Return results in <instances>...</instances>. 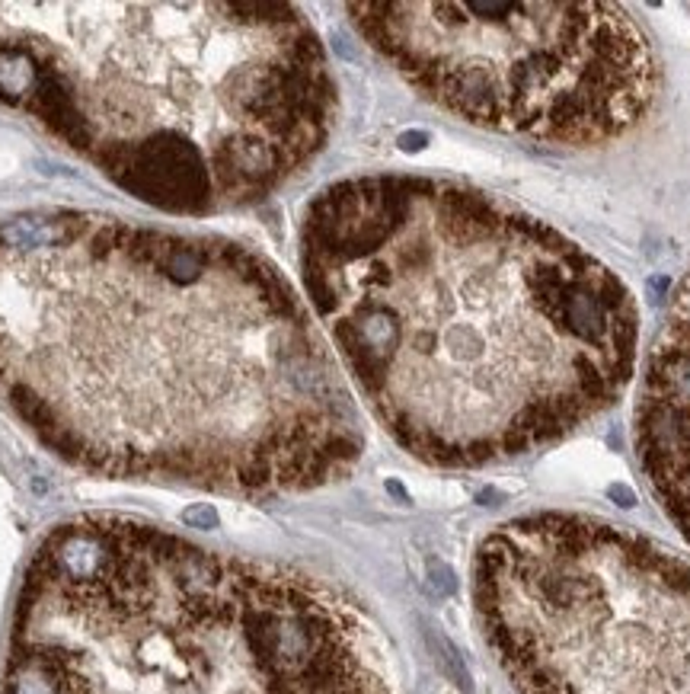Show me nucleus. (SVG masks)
Here are the masks:
<instances>
[{
	"instance_id": "nucleus-1",
	"label": "nucleus",
	"mask_w": 690,
	"mask_h": 694,
	"mask_svg": "<svg viewBox=\"0 0 690 694\" xmlns=\"http://www.w3.org/2000/svg\"><path fill=\"white\" fill-rule=\"evenodd\" d=\"M0 404L112 481L281 496L364 451L339 359L275 263L84 208L0 222Z\"/></svg>"
},
{
	"instance_id": "nucleus-4",
	"label": "nucleus",
	"mask_w": 690,
	"mask_h": 694,
	"mask_svg": "<svg viewBox=\"0 0 690 694\" xmlns=\"http://www.w3.org/2000/svg\"><path fill=\"white\" fill-rule=\"evenodd\" d=\"M4 694H396L362 611L291 566L119 515L58 525L26 566Z\"/></svg>"
},
{
	"instance_id": "nucleus-6",
	"label": "nucleus",
	"mask_w": 690,
	"mask_h": 694,
	"mask_svg": "<svg viewBox=\"0 0 690 694\" xmlns=\"http://www.w3.org/2000/svg\"><path fill=\"white\" fill-rule=\"evenodd\" d=\"M374 52L425 99L495 131L601 145L655 90L645 36L614 4H349Z\"/></svg>"
},
{
	"instance_id": "nucleus-2",
	"label": "nucleus",
	"mask_w": 690,
	"mask_h": 694,
	"mask_svg": "<svg viewBox=\"0 0 690 694\" xmlns=\"http://www.w3.org/2000/svg\"><path fill=\"white\" fill-rule=\"evenodd\" d=\"M301 275L364 404L425 464L560 442L636 368L630 288L562 230L448 180L327 186L303 212Z\"/></svg>"
},
{
	"instance_id": "nucleus-3",
	"label": "nucleus",
	"mask_w": 690,
	"mask_h": 694,
	"mask_svg": "<svg viewBox=\"0 0 690 694\" xmlns=\"http://www.w3.org/2000/svg\"><path fill=\"white\" fill-rule=\"evenodd\" d=\"M0 103L137 202L220 214L323 151L329 54L291 4H0Z\"/></svg>"
},
{
	"instance_id": "nucleus-5",
	"label": "nucleus",
	"mask_w": 690,
	"mask_h": 694,
	"mask_svg": "<svg viewBox=\"0 0 690 694\" xmlns=\"http://www.w3.org/2000/svg\"><path fill=\"white\" fill-rule=\"evenodd\" d=\"M486 643L518 694H690V564L611 522H502L473 560Z\"/></svg>"
}]
</instances>
